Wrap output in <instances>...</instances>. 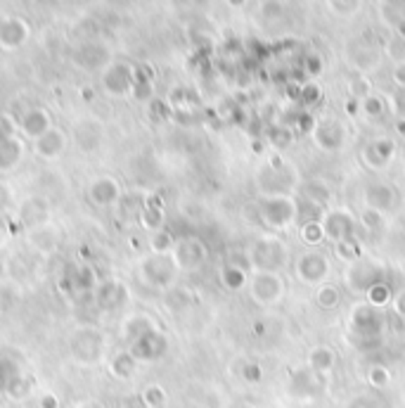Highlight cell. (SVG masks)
<instances>
[{"label":"cell","mask_w":405,"mask_h":408,"mask_svg":"<svg viewBox=\"0 0 405 408\" xmlns=\"http://www.w3.org/2000/svg\"><path fill=\"white\" fill-rule=\"evenodd\" d=\"M230 5H233V8H245L247 5V0H228Z\"/></svg>","instance_id":"obj_37"},{"label":"cell","mask_w":405,"mask_h":408,"mask_svg":"<svg viewBox=\"0 0 405 408\" xmlns=\"http://www.w3.org/2000/svg\"><path fill=\"white\" fill-rule=\"evenodd\" d=\"M334 254L339 256V259H344L346 263H351L363 256V244H360L358 237H351V240L334 244Z\"/></svg>","instance_id":"obj_15"},{"label":"cell","mask_w":405,"mask_h":408,"mask_svg":"<svg viewBox=\"0 0 405 408\" xmlns=\"http://www.w3.org/2000/svg\"><path fill=\"white\" fill-rule=\"evenodd\" d=\"M344 110L348 112V114H351V117H356L358 114V112H360V100H346V105H344Z\"/></svg>","instance_id":"obj_34"},{"label":"cell","mask_w":405,"mask_h":408,"mask_svg":"<svg viewBox=\"0 0 405 408\" xmlns=\"http://www.w3.org/2000/svg\"><path fill=\"white\" fill-rule=\"evenodd\" d=\"M308 368L313 370L315 375H325L334 368V351L329 347H313L308 354Z\"/></svg>","instance_id":"obj_11"},{"label":"cell","mask_w":405,"mask_h":408,"mask_svg":"<svg viewBox=\"0 0 405 408\" xmlns=\"http://www.w3.org/2000/svg\"><path fill=\"white\" fill-rule=\"evenodd\" d=\"M270 143H273V147H287L291 143V129H287V126L273 129Z\"/></svg>","instance_id":"obj_25"},{"label":"cell","mask_w":405,"mask_h":408,"mask_svg":"<svg viewBox=\"0 0 405 408\" xmlns=\"http://www.w3.org/2000/svg\"><path fill=\"white\" fill-rule=\"evenodd\" d=\"M145 404L149 408H161L166 404V392L159 385H152L145 389Z\"/></svg>","instance_id":"obj_24"},{"label":"cell","mask_w":405,"mask_h":408,"mask_svg":"<svg viewBox=\"0 0 405 408\" xmlns=\"http://www.w3.org/2000/svg\"><path fill=\"white\" fill-rule=\"evenodd\" d=\"M360 5V0H332V8L339 12H353Z\"/></svg>","instance_id":"obj_31"},{"label":"cell","mask_w":405,"mask_h":408,"mask_svg":"<svg viewBox=\"0 0 405 408\" xmlns=\"http://www.w3.org/2000/svg\"><path fill=\"white\" fill-rule=\"evenodd\" d=\"M394 311L398 313V316L405 318V290L398 292L396 297H394Z\"/></svg>","instance_id":"obj_33"},{"label":"cell","mask_w":405,"mask_h":408,"mask_svg":"<svg viewBox=\"0 0 405 408\" xmlns=\"http://www.w3.org/2000/svg\"><path fill=\"white\" fill-rule=\"evenodd\" d=\"M360 112H363L367 119H379L386 112V100L382 96L370 93L365 100H360Z\"/></svg>","instance_id":"obj_17"},{"label":"cell","mask_w":405,"mask_h":408,"mask_svg":"<svg viewBox=\"0 0 405 408\" xmlns=\"http://www.w3.org/2000/svg\"><path fill=\"white\" fill-rule=\"evenodd\" d=\"M348 91H351V98L353 100H365L372 93V86H370V81H367L365 77H358V79L351 81Z\"/></svg>","instance_id":"obj_23"},{"label":"cell","mask_w":405,"mask_h":408,"mask_svg":"<svg viewBox=\"0 0 405 408\" xmlns=\"http://www.w3.org/2000/svg\"><path fill=\"white\" fill-rule=\"evenodd\" d=\"M204 259H207V249H204V244L195 240V237H190V240H180L176 244L173 263H176L178 268H195Z\"/></svg>","instance_id":"obj_9"},{"label":"cell","mask_w":405,"mask_h":408,"mask_svg":"<svg viewBox=\"0 0 405 408\" xmlns=\"http://www.w3.org/2000/svg\"><path fill=\"white\" fill-rule=\"evenodd\" d=\"M365 297H367V304L375 306V309H382V306H386L391 299H394L391 297V287L386 285L384 280L377 282V285H372L370 290L365 292Z\"/></svg>","instance_id":"obj_16"},{"label":"cell","mask_w":405,"mask_h":408,"mask_svg":"<svg viewBox=\"0 0 405 408\" xmlns=\"http://www.w3.org/2000/svg\"><path fill=\"white\" fill-rule=\"evenodd\" d=\"M360 225H363L367 233H377V230L386 228L384 211H377V209H370V206H365L363 214H360Z\"/></svg>","instance_id":"obj_18"},{"label":"cell","mask_w":405,"mask_h":408,"mask_svg":"<svg viewBox=\"0 0 405 408\" xmlns=\"http://www.w3.org/2000/svg\"><path fill=\"white\" fill-rule=\"evenodd\" d=\"M261 12H263L266 20H277V17H282L284 8L280 0H266V3L261 5Z\"/></svg>","instance_id":"obj_27"},{"label":"cell","mask_w":405,"mask_h":408,"mask_svg":"<svg viewBox=\"0 0 405 408\" xmlns=\"http://www.w3.org/2000/svg\"><path fill=\"white\" fill-rule=\"evenodd\" d=\"M298 100H301L303 107H313L322 100V88L313 84V81H308V84H303L298 88Z\"/></svg>","instance_id":"obj_20"},{"label":"cell","mask_w":405,"mask_h":408,"mask_svg":"<svg viewBox=\"0 0 405 408\" xmlns=\"http://www.w3.org/2000/svg\"><path fill=\"white\" fill-rule=\"evenodd\" d=\"M294 129L296 131H301V133H313V129H315V121H313V117L308 114V112H301V114H298V119H294Z\"/></svg>","instance_id":"obj_30"},{"label":"cell","mask_w":405,"mask_h":408,"mask_svg":"<svg viewBox=\"0 0 405 408\" xmlns=\"http://www.w3.org/2000/svg\"><path fill=\"white\" fill-rule=\"evenodd\" d=\"M242 408H254V406H242Z\"/></svg>","instance_id":"obj_39"},{"label":"cell","mask_w":405,"mask_h":408,"mask_svg":"<svg viewBox=\"0 0 405 408\" xmlns=\"http://www.w3.org/2000/svg\"><path fill=\"white\" fill-rule=\"evenodd\" d=\"M394 154H396V143L391 140V138H375V140L367 143V147L363 150L365 164L370 169H375V171L389 164V162L394 159Z\"/></svg>","instance_id":"obj_8"},{"label":"cell","mask_w":405,"mask_h":408,"mask_svg":"<svg viewBox=\"0 0 405 408\" xmlns=\"http://www.w3.org/2000/svg\"><path fill=\"white\" fill-rule=\"evenodd\" d=\"M303 195H306V199L313 206H325L329 199H332V192H329V187L325 183H320V180L306 183V187H303Z\"/></svg>","instance_id":"obj_13"},{"label":"cell","mask_w":405,"mask_h":408,"mask_svg":"<svg viewBox=\"0 0 405 408\" xmlns=\"http://www.w3.org/2000/svg\"><path fill=\"white\" fill-rule=\"evenodd\" d=\"M249 294L259 306H273L284 297V280L277 271H256L249 280Z\"/></svg>","instance_id":"obj_3"},{"label":"cell","mask_w":405,"mask_h":408,"mask_svg":"<svg viewBox=\"0 0 405 408\" xmlns=\"http://www.w3.org/2000/svg\"><path fill=\"white\" fill-rule=\"evenodd\" d=\"M394 81L398 88H403L405 91V62H401V65L394 67Z\"/></svg>","instance_id":"obj_32"},{"label":"cell","mask_w":405,"mask_h":408,"mask_svg":"<svg viewBox=\"0 0 405 408\" xmlns=\"http://www.w3.org/2000/svg\"><path fill=\"white\" fill-rule=\"evenodd\" d=\"M313 140L320 150L336 152L346 140V129L341 126L336 119H322V121H317L313 129Z\"/></svg>","instance_id":"obj_7"},{"label":"cell","mask_w":405,"mask_h":408,"mask_svg":"<svg viewBox=\"0 0 405 408\" xmlns=\"http://www.w3.org/2000/svg\"><path fill=\"white\" fill-rule=\"evenodd\" d=\"M322 67H325V62H322L320 55H315V53H310L306 58V62H303V69H306L308 77H317V74H322Z\"/></svg>","instance_id":"obj_28"},{"label":"cell","mask_w":405,"mask_h":408,"mask_svg":"<svg viewBox=\"0 0 405 408\" xmlns=\"http://www.w3.org/2000/svg\"><path fill=\"white\" fill-rule=\"evenodd\" d=\"M221 282H223V287H228V290H242V287L249 282V278H247L245 268L235 266V263H226V266L221 268Z\"/></svg>","instance_id":"obj_12"},{"label":"cell","mask_w":405,"mask_h":408,"mask_svg":"<svg viewBox=\"0 0 405 408\" xmlns=\"http://www.w3.org/2000/svg\"><path fill=\"white\" fill-rule=\"evenodd\" d=\"M296 214H298L296 202L289 195H268L263 202L259 204L261 221L273 230H284L287 225L294 223Z\"/></svg>","instance_id":"obj_2"},{"label":"cell","mask_w":405,"mask_h":408,"mask_svg":"<svg viewBox=\"0 0 405 408\" xmlns=\"http://www.w3.org/2000/svg\"><path fill=\"white\" fill-rule=\"evenodd\" d=\"M249 261L256 271H277L287 266L289 261V247L280 240L277 235H261L256 242L252 244L249 252Z\"/></svg>","instance_id":"obj_1"},{"label":"cell","mask_w":405,"mask_h":408,"mask_svg":"<svg viewBox=\"0 0 405 408\" xmlns=\"http://www.w3.org/2000/svg\"><path fill=\"white\" fill-rule=\"evenodd\" d=\"M384 53H386V58H389L391 62L401 65V62H405V39H401V36H394V39H389V41L384 43Z\"/></svg>","instance_id":"obj_21"},{"label":"cell","mask_w":405,"mask_h":408,"mask_svg":"<svg viewBox=\"0 0 405 408\" xmlns=\"http://www.w3.org/2000/svg\"><path fill=\"white\" fill-rule=\"evenodd\" d=\"M301 240L306 244H320L325 240V228L320 221H303L301 223Z\"/></svg>","instance_id":"obj_19"},{"label":"cell","mask_w":405,"mask_h":408,"mask_svg":"<svg viewBox=\"0 0 405 408\" xmlns=\"http://www.w3.org/2000/svg\"><path fill=\"white\" fill-rule=\"evenodd\" d=\"M367 382H370L372 387L382 389L391 382V373L386 370V366H372L370 370H367Z\"/></svg>","instance_id":"obj_22"},{"label":"cell","mask_w":405,"mask_h":408,"mask_svg":"<svg viewBox=\"0 0 405 408\" xmlns=\"http://www.w3.org/2000/svg\"><path fill=\"white\" fill-rule=\"evenodd\" d=\"M339 299H341L339 287L332 285V282H322L315 292V301L322 309H334V306H339Z\"/></svg>","instance_id":"obj_14"},{"label":"cell","mask_w":405,"mask_h":408,"mask_svg":"<svg viewBox=\"0 0 405 408\" xmlns=\"http://www.w3.org/2000/svg\"><path fill=\"white\" fill-rule=\"evenodd\" d=\"M365 206H370V209H377V211H386L391 209L396 202V192L394 187L389 183H370L365 187Z\"/></svg>","instance_id":"obj_10"},{"label":"cell","mask_w":405,"mask_h":408,"mask_svg":"<svg viewBox=\"0 0 405 408\" xmlns=\"http://www.w3.org/2000/svg\"><path fill=\"white\" fill-rule=\"evenodd\" d=\"M382 3H389L391 5V3H396V0H382Z\"/></svg>","instance_id":"obj_38"},{"label":"cell","mask_w":405,"mask_h":408,"mask_svg":"<svg viewBox=\"0 0 405 408\" xmlns=\"http://www.w3.org/2000/svg\"><path fill=\"white\" fill-rule=\"evenodd\" d=\"M171 247H173V237L168 235V233L157 235V237H154V242H152V249H154L157 254H166Z\"/></svg>","instance_id":"obj_29"},{"label":"cell","mask_w":405,"mask_h":408,"mask_svg":"<svg viewBox=\"0 0 405 408\" xmlns=\"http://www.w3.org/2000/svg\"><path fill=\"white\" fill-rule=\"evenodd\" d=\"M242 378L247 382H252V385H259L261 380H263V370H261L259 363H245V368H242Z\"/></svg>","instance_id":"obj_26"},{"label":"cell","mask_w":405,"mask_h":408,"mask_svg":"<svg viewBox=\"0 0 405 408\" xmlns=\"http://www.w3.org/2000/svg\"><path fill=\"white\" fill-rule=\"evenodd\" d=\"M396 36L405 39V17H401V20L396 22Z\"/></svg>","instance_id":"obj_35"},{"label":"cell","mask_w":405,"mask_h":408,"mask_svg":"<svg viewBox=\"0 0 405 408\" xmlns=\"http://www.w3.org/2000/svg\"><path fill=\"white\" fill-rule=\"evenodd\" d=\"M322 228H325V240L339 244L344 240L356 237V221H353L351 211L346 209H329L325 216L320 218Z\"/></svg>","instance_id":"obj_6"},{"label":"cell","mask_w":405,"mask_h":408,"mask_svg":"<svg viewBox=\"0 0 405 408\" xmlns=\"http://www.w3.org/2000/svg\"><path fill=\"white\" fill-rule=\"evenodd\" d=\"M329 273H332V263H329V256L322 252H306L298 256L296 261V278L306 285H322Z\"/></svg>","instance_id":"obj_5"},{"label":"cell","mask_w":405,"mask_h":408,"mask_svg":"<svg viewBox=\"0 0 405 408\" xmlns=\"http://www.w3.org/2000/svg\"><path fill=\"white\" fill-rule=\"evenodd\" d=\"M382 280H384V268L375 259H367V256H360V259L351 261L346 268V285L356 294H365L372 285H377Z\"/></svg>","instance_id":"obj_4"},{"label":"cell","mask_w":405,"mask_h":408,"mask_svg":"<svg viewBox=\"0 0 405 408\" xmlns=\"http://www.w3.org/2000/svg\"><path fill=\"white\" fill-rule=\"evenodd\" d=\"M396 133H398V136H405V119H403V117H398V119H396Z\"/></svg>","instance_id":"obj_36"}]
</instances>
